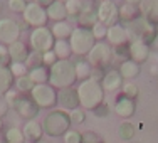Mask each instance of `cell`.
<instances>
[{"label":"cell","instance_id":"9c48e42d","mask_svg":"<svg viewBox=\"0 0 158 143\" xmlns=\"http://www.w3.org/2000/svg\"><path fill=\"white\" fill-rule=\"evenodd\" d=\"M22 17H24V22H27L32 27H46V24L49 20L46 9L40 7L39 3H35V2L27 3L25 10L22 12Z\"/></svg>","mask_w":158,"mask_h":143},{"label":"cell","instance_id":"7a4b0ae2","mask_svg":"<svg viewBox=\"0 0 158 143\" xmlns=\"http://www.w3.org/2000/svg\"><path fill=\"white\" fill-rule=\"evenodd\" d=\"M77 96H79V106L82 110H96L99 104L104 103V89L99 81L93 79H84L81 81L77 88Z\"/></svg>","mask_w":158,"mask_h":143},{"label":"cell","instance_id":"11a10c76","mask_svg":"<svg viewBox=\"0 0 158 143\" xmlns=\"http://www.w3.org/2000/svg\"><path fill=\"white\" fill-rule=\"evenodd\" d=\"M0 10H2V3H0Z\"/></svg>","mask_w":158,"mask_h":143},{"label":"cell","instance_id":"d6a6232c","mask_svg":"<svg viewBox=\"0 0 158 143\" xmlns=\"http://www.w3.org/2000/svg\"><path fill=\"white\" fill-rule=\"evenodd\" d=\"M118 137L121 138V140H125V141H130V140H133V137H135V128L131 123H128V121H123L121 125H119L118 128Z\"/></svg>","mask_w":158,"mask_h":143},{"label":"cell","instance_id":"74e56055","mask_svg":"<svg viewBox=\"0 0 158 143\" xmlns=\"http://www.w3.org/2000/svg\"><path fill=\"white\" fill-rule=\"evenodd\" d=\"M91 32H93V36H94V39H96V40H101V39H104V37H106V34H108V27H106L104 24H101L99 20H98L96 24L93 25Z\"/></svg>","mask_w":158,"mask_h":143},{"label":"cell","instance_id":"7402d4cb","mask_svg":"<svg viewBox=\"0 0 158 143\" xmlns=\"http://www.w3.org/2000/svg\"><path fill=\"white\" fill-rule=\"evenodd\" d=\"M47 17L54 22H62L67 19V9H66V3L59 2V0H54L51 5L46 9Z\"/></svg>","mask_w":158,"mask_h":143},{"label":"cell","instance_id":"e575fe53","mask_svg":"<svg viewBox=\"0 0 158 143\" xmlns=\"http://www.w3.org/2000/svg\"><path fill=\"white\" fill-rule=\"evenodd\" d=\"M69 118H71V123H73V125H82V123L86 121V111L79 106L76 110L69 111Z\"/></svg>","mask_w":158,"mask_h":143},{"label":"cell","instance_id":"e0dca14e","mask_svg":"<svg viewBox=\"0 0 158 143\" xmlns=\"http://www.w3.org/2000/svg\"><path fill=\"white\" fill-rule=\"evenodd\" d=\"M141 17H145L152 24H158V0H141V3L138 5Z\"/></svg>","mask_w":158,"mask_h":143},{"label":"cell","instance_id":"52a82bcc","mask_svg":"<svg viewBox=\"0 0 158 143\" xmlns=\"http://www.w3.org/2000/svg\"><path fill=\"white\" fill-rule=\"evenodd\" d=\"M56 44V37L52 36V31L47 27H35L31 34V47L35 52H44L52 51Z\"/></svg>","mask_w":158,"mask_h":143},{"label":"cell","instance_id":"60d3db41","mask_svg":"<svg viewBox=\"0 0 158 143\" xmlns=\"http://www.w3.org/2000/svg\"><path fill=\"white\" fill-rule=\"evenodd\" d=\"M81 143H103V140L94 131H84L81 133Z\"/></svg>","mask_w":158,"mask_h":143},{"label":"cell","instance_id":"83f0119b","mask_svg":"<svg viewBox=\"0 0 158 143\" xmlns=\"http://www.w3.org/2000/svg\"><path fill=\"white\" fill-rule=\"evenodd\" d=\"M74 67H76V76L79 81H84V79H89L91 78V64H89L86 59H77L76 62H74Z\"/></svg>","mask_w":158,"mask_h":143},{"label":"cell","instance_id":"484cf974","mask_svg":"<svg viewBox=\"0 0 158 143\" xmlns=\"http://www.w3.org/2000/svg\"><path fill=\"white\" fill-rule=\"evenodd\" d=\"M29 78L35 82V84H44V82H49V67L47 66H39L34 67V69H29Z\"/></svg>","mask_w":158,"mask_h":143},{"label":"cell","instance_id":"ac0fdd59","mask_svg":"<svg viewBox=\"0 0 158 143\" xmlns=\"http://www.w3.org/2000/svg\"><path fill=\"white\" fill-rule=\"evenodd\" d=\"M22 133H24L25 140H29L32 143H37V141H40V138H42V135H44V128L39 121L31 120V121H27L25 126L22 128Z\"/></svg>","mask_w":158,"mask_h":143},{"label":"cell","instance_id":"f6af8a7d","mask_svg":"<svg viewBox=\"0 0 158 143\" xmlns=\"http://www.w3.org/2000/svg\"><path fill=\"white\" fill-rule=\"evenodd\" d=\"M9 108H10V104H9V101H7L5 95H0V116L7 115Z\"/></svg>","mask_w":158,"mask_h":143},{"label":"cell","instance_id":"3957f363","mask_svg":"<svg viewBox=\"0 0 158 143\" xmlns=\"http://www.w3.org/2000/svg\"><path fill=\"white\" fill-rule=\"evenodd\" d=\"M130 42H145V44H152L158 36V29L155 24L148 22L145 17H136L135 20L128 22L125 25Z\"/></svg>","mask_w":158,"mask_h":143},{"label":"cell","instance_id":"4316f807","mask_svg":"<svg viewBox=\"0 0 158 143\" xmlns=\"http://www.w3.org/2000/svg\"><path fill=\"white\" fill-rule=\"evenodd\" d=\"M14 81H15V78L12 76L9 67L0 66V95H5L9 89H12Z\"/></svg>","mask_w":158,"mask_h":143},{"label":"cell","instance_id":"30bf717a","mask_svg":"<svg viewBox=\"0 0 158 143\" xmlns=\"http://www.w3.org/2000/svg\"><path fill=\"white\" fill-rule=\"evenodd\" d=\"M96 14H98V20L101 24H104L106 27H111V25L118 24V20H119V9L113 0L101 2Z\"/></svg>","mask_w":158,"mask_h":143},{"label":"cell","instance_id":"5b68a950","mask_svg":"<svg viewBox=\"0 0 158 143\" xmlns=\"http://www.w3.org/2000/svg\"><path fill=\"white\" fill-rule=\"evenodd\" d=\"M69 44H71V49H73V54L88 56L89 51L94 47L96 39H94V36H93L91 29L76 27L69 37Z\"/></svg>","mask_w":158,"mask_h":143},{"label":"cell","instance_id":"8d00e7d4","mask_svg":"<svg viewBox=\"0 0 158 143\" xmlns=\"http://www.w3.org/2000/svg\"><path fill=\"white\" fill-rule=\"evenodd\" d=\"M42 54L40 52H31L29 54V57H27V61H25V66L29 67V69H34V67H39V66H42Z\"/></svg>","mask_w":158,"mask_h":143},{"label":"cell","instance_id":"cb8c5ba5","mask_svg":"<svg viewBox=\"0 0 158 143\" xmlns=\"http://www.w3.org/2000/svg\"><path fill=\"white\" fill-rule=\"evenodd\" d=\"M52 36L56 37V39H69L71 34H73L74 27L69 24V22L62 20V22H56L54 25H52Z\"/></svg>","mask_w":158,"mask_h":143},{"label":"cell","instance_id":"6da1fadb","mask_svg":"<svg viewBox=\"0 0 158 143\" xmlns=\"http://www.w3.org/2000/svg\"><path fill=\"white\" fill-rule=\"evenodd\" d=\"M77 81L76 67L74 62L69 59H57L49 67V84L56 89L73 88V84Z\"/></svg>","mask_w":158,"mask_h":143},{"label":"cell","instance_id":"9a60e30c","mask_svg":"<svg viewBox=\"0 0 158 143\" xmlns=\"http://www.w3.org/2000/svg\"><path fill=\"white\" fill-rule=\"evenodd\" d=\"M101 86H103V89L108 93L118 91L123 86V78H121V74H119V71L111 69V71H108V73H104L103 79H101Z\"/></svg>","mask_w":158,"mask_h":143},{"label":"cell","instance_id":"db71d44e","mask_svg":"<svg viewBox=\"0 0 158 143\" xmlns=\"http://www.w3.org/2000/svg\"><path fill=\"white\" fill-rule=\"evenodd\" d=\"M37 143H47V141H37Z\"/></svg>","mask_w":158,"mask_h":143},{"label":"cell","instance_id":"816d5d0a","mask_svg":"<svg viewBox=\"0 0 158 143\" xmlns=\"http://www.w3.org/2000/svg\"><path fill=\"white\" fill-rule=\"evenodd\" d=\"M2 125H3V121H2V116H0V130H2Z\"/></svg>","mask_w":158,"mask_h":143},{"label":"cell","instance_id":"277c9868","mask_svg":"<svg viewBox=\"0 0 158 143\" xmlns=\"http://www.w3.org/2000/svg\"><path fill=\"white\" fill-rule=\"evenodd\" d=\"M71 118L69 113L64 110H52L49 115L44 118L42 128H44V135L47 137H62L67 130H71Z\"/></svg>","mask_w":158,"mask_h":143},{"label":"cell","instance_id":"c3c4849f","mask_svg":"<svg viewBox=\"0 0 158 143\" xmlns=\"http://www.w3.org/2000/svg\"><path fill=\"white\" fill-rule=\"evenodd\" d=\"M34 2H35V3H39L40 7H46V9H47V7L51 5V3L54 2V0H34Z\"/></svg>","mask_w":158,"mask_h":143},{"label":"cell","instance_id":"5bb4252c","mask_svg":"<svg viewBox=\"0 0 158 143\" xmlns=\"http://www.w3.org/2000/svg\"><path fill=\"white\" fill-rule=\"evenodd\" d=\"M106 39L108 42L113 44V46H123V44H128L130 42V37H128V32H126V27L118 24L108 27V34H106Z\"/></svg>","mask_w":158,"mask_h":143},{"label":"cell","instance_id":"44dd1931","mask_svg":"<svg viewBox=\"0 0 158 143\" xmlns=\"http://www.w3.org/2000/svg\"><path fill=\"white\" fill-rule=\"evenodd\" d=\"M96 22H98V14H96V10L91 7V3H86L84 9H82V12L79 14V17H77L79 27L93 29V25H94Z\"/></svg>","mask_w":158,"mask_h":143},{"label":"cell","instance_id":"1f68e13d","mask_svg":"<svg viewBox=\"0 0 158 143\" xmlns=\"http://www.w3.org/2000/svg\"><path fill=\"white\" fill-rule=\"evenodd\" d=\"M5 140H7V143H24L25 137H24L20 128L14 126V128H9V130L5 131Z\"/></svg>","mask_w":158,"mask_h":143},{"label":"cell","instance_id":"8fae6325","mask_svg":"<svg viewBox=\"0 0 158 143\" xmlns=\"http://www.w3.org/2000/svg\"><path fill=\"white\" fill-rule=\"evenodd\" d=\"M20 25L14 19H0V42L10 46L20 37Z\"/></svg>","mask_w":158,"mask_h":143},{"label":"cell","instance_id":"bcb514c9","mask_svg":"<svg viewBox=\"0 0 158 143\" xmlns=\"http://www.w3.org/2000/svg\"><path fill=\"white\" fill-rule=\"evenodd\" d=\"M94 111V115L96 116H99V118H104V116H108V113H110V108L106 106V104H99V106L96 108V110H93Z\"/></svg>","mask_w":158,"mask_h":143},{"label":"cell","instance_id":"f546056e","mask_svg":"<svg viewBox=\"0 0 158 143\" xmlns=\"http://www.w3.org/2000/svg\"><path fill=\"white\" fill-rule=\"evenodd\" d=\"M86 3H82V0H67L66 9H67V17H73L74 20H77L79 14L82 12Z\"/></svg>","mask_w":158,"mask_h":143},{"label":"cell","instance_id":"ba28073f","mask_svg":"<svg viewBox=\"0 0 158 143\" xmlns=\"http://www.w3.org/2000/svg\"><path fill=\"white\" fill-rule=\"evenodd\" d=\"M111 57H113V51L110 47V44L106 42H96L94 47L89 51V54L86 56V61L91 64V67H106L108 64L111 62Z\"/></svg>","mask_w":158,"mask_h":143},{"label":"cell","instance_id":"d590c367","mask_svg":"<svg viewBox=\"0 0 158 143\" xmlns=\"http://www.w3.org/2000/svg\"><path fill=\"white\" fill-rule=\"evenodd\" d=\"M10 73H12L14 78H20V76H25L29 73V67L25 66V62H12L9 66Z\"/></svg>","mask_w":158,"mask_h":143},{"label":"cell","instance_id":"9f6ffc18","mask_svg":"<svg viewBox=\"0 0 158 143\" xmlns=\"http://www.w3.org/2000/svg\"><path fill=\"white\" fill-rule=\"evenodd\" d=\"M101 2H106V0H101Z\"/></svg>","mask_w":158,"mask_h":143},{"label":"cell","instance_id":"f1b7e54d","mask_svg":"<svg viewBox=\"0 0 158 143\" xmlns=\"http://www.w3.org/2000/svg\"><path fill=\"white\" fill-rule=\"evenodd\" d=\"M138 12H140L138 7L130 5V3H125V5L119 7V20H123L125 24H128V22L135 20L136 17H140V15H138Z\"/></svg>","mask_w":158,"mask_h":143},{"label":"cell","instance_id":"4fadbf2b","mask_svg":"<svg viewBox=\"0 0 158 143\" xmlns=\"http://www.w3.org/2000/svg\"><path fill=\"white\" fill-rule=\"evenodd\" d=\"M57 104L62 108L64 111H73L79 108V96H77V89L74 88H64L57 91Z\"/></svg>","mask_w":158,"mask_h":143},{"label":"cell","instance_id":"7c38bea8","mask_svg":"<svg viewBox=\"0 0 158 143\" xmlns=\"http://www.w3.org/2000/svg\"><path fill=\"white\" fill-rule=\"evenodd\" d=\"M12 108L19 113V116H20V118L27 120V121L35 120L37 115H39V111H40V108L34 103L32 98H25V96H19Z\"/></svg>","mask_w":158,"mask_h":143},{"label":"cell","instance_id":"8992f818","mask_svg":"<svg viewBox=\"0 0 158 143\" xmlns=\"http://www.w3.org/2000/svg\"><path fill=\"white\" fill-rule=\"evenodd\" d=\"M31 98L40 110H44V108H51L52 110L57 104V91L51 84H47V82L34 86L31 91Z\"/></svg>","mask_w":158,"mask_h":143},{"label":"cell","instance_id":"f5cc1de1","mask_svg":"<svg viewBox=\"0 0 158 143\" xmlns=\"http://www.w3.org/2000/svg\"><path fill=\"white\" fill-rule=\"evenodd\" d=\"M59 2H64V3H66V2H67V0H59Z\"/></svg>","mask_w":158,"mask_h":143},{"label":"cell","instance_id":"836d02e7","mask_svg":"<svg viewBox=\"0 0 158 143\" xmlns=\"http://www.w3.org/2000/svg\"><path fill=\"white\" fill-rule=\"evenodd\" d=\"M121 89H123V96H126V98H131V99H135L138 95H140V89H138V86L135 84L133 81H128L125 82V84L121 86Z\"/></svg>","mask_w":158,"mask_h":143},{"label":"cell","instance_id":"7bdbcfd3","mask_svg":"<svg viewBox=\"0 0 158 143\" xmlns=\"http://www.w3.org/2000/svg\"><path fill=\"white\" fill-rule=\"evenodd\" d=\"M56 61H57V56L54 54V51H47V52H44V54H42V62H44V66L51 67Z\"/></svg>","mask_w":158,"mask_h":143},{"label":"cell","instance_id":"4dcf8cb0","mask_svg":"<svg viewBox=\"0 0 158 143\" xmlns=\"http://www.w3.org/2000/svg\"><path fill=\"white\" fill-rule=\"evenodd\" d=\"M14 84H15V88H17V91H19V93H31V91H32V88L35 86V82H34L31 78H29V74H25V76L15 78Z\"/></svg>","mask_w":158,"mask_h":143},{"label":"cell","instance_id":"2e32d148","mask_svg":"<svg viewBox=\"0 0 158 143\" xmlns=\"http://www.w3.org/2000/svg\"><path fill=\"white\" fill-rule=\"evenodd\" d=\"M114 111L118 116H121V118H131V116L135 115V111H136V103H135V99H131V98H126V96H121L116 99V104H114Z\"/></svg>","mask_w":158,"mask_h":143},{"label":"cell","instance_id":"ee69618b","mask_svg":"<svg viewBox=\"0 0 158 143\" xmlns=\"http://www.w3.org/2000/svg\"><path fill=\"white\" fill-rule=\"evenodd\" d=\"M116 56L118 57H130V44L116 46Z\"/></svg>","mask_w":158,"mask_h":143},{"label":"cell","instance_id":"d6986e66","mask_svg":"<svg viewBox=\"0 0 158 143\" xmlns=\"http://www.w3.org/2000/svg\"><path fill=\"white\" fill-rule=\"evenodd\" d=\"M150 57V46L145 42H130V59L135 62H145Z\"/></svg>","mask_w":158,"mask_h":143},{"label":"cell","instance_id":"6f0895ef","mask_svg":"<svg viewBox=\"0 0 158 143\" xmlns=\"http://www.w3.org/2000/svg\"><path fill=\"white\" fill-rule=\"evenodd\" d=\"M156 57H158V56H156Z\"/></svg>","mask_w":158,"mask_h":143},{"label":"cell","instance_id":"f35d334b","mask_svg":"<svg viewBox=\"0 0 158 143\" xmlns=\"http://www.w3.org/2000/svg\"><path fill=\"white\" fill-rule=\"evenodd\" d=\"M62 140L64 143H81V133L77 130H67L66 133L62 135Z\"/></svg>","mask_w":158,"mask_h":143},{"label":"cell","instance_id":"ab89813d","mask_svg":"<svg viewBox=\"0 0 158 143\" xmlns=\"http://www.w3.org/2000/svg\"><path fill=\"white\" fill-rule=\"evenodd\" d=\"M10 64H12V59H10V54H9V47L5 44H0V66L9 67Z\"/></svg>","mask_w":158,"mask_h":143},{"label":"cell","instance_id":"603a6c76","mask_svg":"<svg viewBox=\"0 0 158 143\" xmlns=\"http://www.w3.org/2000/svg\"><path fill=\"white\" fill-rule=\"evenodd\" d=\"M118 71H119L123 79H133V78H136L140 74V64L131 61V59H126V61L121 62Z\"/></svg>","mask_w":158,"mask_h":143},{"label":"cell","instance_id":"681fc988","mask_svg":"<svg viewBox=\"0 0 158 143\" xmlns=\"http://www.w3.org/2000/svg\"><path fill=\"white\" fill-rule=\"evenodd\" d=\"M126 3H130V5H135V7H138L141 3V0H126Z\"/></svg>","mask_w":158,"mask_h":143},{"label":"cell","instance_id":"ffe728a7","mask_svg":"<svg viewBox=\"0 0 158 143\" xmlns=\"http://www.w3.org/2000/svg\"><path fill=\"white\" fill-rule=\"evenodd\" d=\"M9 47V54H10V59H12V62H25L29 57V49L25 46L22 40H15V42H12Z\"/></svg>","mask_w":158,"mask_h":143},{"label":"cell","instance_id":"d4e9b609","mask_svg":"<svg viewBox=\"0 0 158 143\" xmlns=\"http://www.w3.org/2000/svg\"><path fill=\"white\" fill-rule=\"evenodd\" d=\"M54 54L57 56V59H69L73 56V49H71L69 40L66 39H56V44L52 47Z\"/></svg>","mask_w":158,"mask_h":143},{"label":"cell","instance_id":"b9f144b4","mask_svg":"<svg viewBox=\"0 0 158 143\" xmlns=\"http://www.w3.org/2000/svg\"><path fill=\"white\" fill-rule=\"evenodd\" d=\"M7 5H9V9L14 10V12H24L25 7H27V2H25V0H9Z\"/></svg>","mask_w":158,"mask_h":143},{"label":"cell","instance_id":"7dc6e473","mask_svg":"<svg viewBox=\"0 0 158 143\" xmlns=\"http://www.w3.org/2000/svg\"><path fill=\"white\" fill-rule=\"evenodd\" d=\"M5 98H7V101H9L10 106H14V103H15L17 98H19V93L14 91V89H9V91L5 93Z\"/></svg>","mask_w":158,"mask_h":143},{"label":"cell","instance_id":"f907efd6","mask_svg":"<svg viewBox=\"0 0 158 143\" xmlns=\"http://www.w3.org/2000/svg\"><path fill=\"white\" fill-rule=\"evenodd\" d=\"M0 143H7V140H5V135H0Z\"/></svg>","mask_w":158,"mask_h":143}]
</instances>
